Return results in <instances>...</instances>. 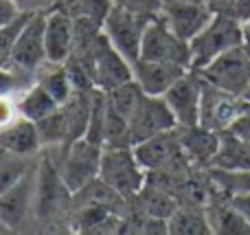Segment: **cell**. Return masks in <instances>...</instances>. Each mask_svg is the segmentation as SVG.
Segmentation results:
<instances>
[{
	"label": "cell",
	"instance_id": "6da1fadb",
	"mask_svg": "<svg viewBox=\"0 0 250 235\" xmlns=\"http://www.w3.org/2000/svg\"><path fill=\"white\" fill-rule=\"evenodd\" d=\"M73 209V192L64 183L51 150L44 148L38 156V180H35L33 220L38 229L53 233L68 231V214Z\"/></svg>",
	"mask_w": 250,
	"mask_h": 235
},
{
	"label": "cell",
	"instance_id": "7a4b0ae2",
	"mask_svg": "<svg viewBox=\"0 0 250 235\" xmlns=\"http://www.w3.org/2000/svg\"><path fill=\"white\" fill-rule=\"evenodd\" d=\"M246 38V29L239 20L229 13H215L207 26L189 42L191 46V68L200 70L213 62L217 55L242 46Z\"/></svg>",
	"mask_w": 250,
	"mask_h": 235
},
{
	"label": "cell",
	"instance_id": "3957f363",
	"mask_svg": "<svg viewBox=\"0 0 250 235\" xmlns=\"http://www.w3.org/2000/svg\"><path fill=\"white\" fill-rule=\"evenodd\" d=\"M97 178L129 200L145 185L147 171L138 163L134 148H104Z\"/></svg>",
	"mask_w": 250,
	"mask_h": 235
},
{
	"label": "cell",
	"instance_id": "277c9868",
	"mask_svg": "<svg viewBox=\"0 0 250 235\" xmlns=\"http://www.w3.org/2000/svg\"><path fill=\"white\" fill-rule=\"evenodd\" d=\"M53 152L60 174L64 178V183L68 185L70 192H79L82 187H86L88 183L99 176V163H101V152L104 148L92 141H88L86 136L77 139L70 148L66 150H55V148H46Z\"/></svg>",
	"mask_w": 250,
	"mask_h": 235
},
{
	"label": "cell",
	"instance_id": "5b68a950",
	"mask_svg": "<svg viewBox=\"0 0 250 235\" xmlns=\"http://www.w3.org/2000/svg\"><path fill=\"white\" fill-rule=\"evenodd\" d=\"M151 18L154 16L132 11V9L121 7V4H112L108 16L104 18L101 29L108 35L110 42L114 44V48L134 64L141 57L143 35H145V29Z\"/></svg>",
	"mask_w": 250,
	"mask_h": 235
},
{
	"label": "cell",
	"instance_id": "8992f818",
	"mask_svg": "<svg viewBox=\"0 0 250 235\" xmlns=\"http://www.w3.org/2000/svg\"><path fill=\"white\" fill-rule=\"evenodd\" d=\"M198 73L204 82L217 86L220 90L244 97V92H246L250 84V55L246 46L242 44V46H235L230 51L217 55L204 68H200Z\"/></svg>",
	"mask_w": 250,
	"mask_h": 235
},
{
	"label": "cell",
	"instance_id": "52a82bcc",
	"mask_svg": "<svg viewBox=\"0 0 250 235\" xmlns=\"http://www.w3.org/2000/svg\"><path fill=\"white\" fill-rule=\"evenodd\" d=\"M141 57L143 60H156V62H171L191 68V46L187 40L178 38L163 18V13L154 16L149 20L143 35L141 44Z\"/></svg>",
	"mask_w": 250,
	"mask_h": 235
},
{
	"label": "cell",
	"instance_id": "ba28073f",
	"mask_svg": "<svg viewBox=\"0 0 250 235\" xmlns=\"http://www.w3.org/2000/svg\"><path fill=\"white\" fill-rule=\"evenodd\" d=\"M35 180H38V163L16 185L0 193V220L11 229V233L26 229L29 220H33Z\"/></svg>",
	"mask_w": 250,
	"mask_h": 235
},
{
	"label": "cell",
	"instance_id": "9c48e42d",
	"mask_svg": "<svg viewBox=\"0 0 250 235\" xmlns=\"http://www.w3.org/2000/svg\"><path fill=\"white\" fill-rule=\"evenodd\" d=\"M90 77H92V84L105 92L134 79L132 62L114 48V44L110 42L104 31H101L99 40H97V44H95V57H92Z\"/></svg>",
	"mask_w": 250,
	"mask_h": 235
},
{
	"label": "cell",
	"instance_id": "30bf717a",
	"mask_svg": "<svg viewBox=\"0 0 250 235\" xmlns=\"http://www.w3.org/2000/svg\"><path fill=\"white\" fill-rule=\"evenodd\" d=\"M244 97L230 95L226 90H220L217 86L202 79V97H200V121L198 126L213 132L230 130L233 121L242 112Z\"/></svg>",
	"mask_w": 250,
	"mask_h": 235
},
{
	"label": "cell",
	"instance_id": "8fae6325",
	"mask_svg": "<svg viewBox=\"0 0 250 235\" xmlns=\"http://www.w3.org/2000/svg\"><path fill=\"white\" fill-rule=\"evenodd\" d=\"M178 123L173 117L171 108L167 106L165 97L156 95H143L141 104L136 106L134 114L129 117V136H132V148L136 143L151 136L160 134V132L173 130Z\"/></svg>",
	"mask_w": 250,
	"mask_h": 235
},
{
	"label": "cell",
	"instance_id": "7c38bea8",
	"mask_svg": "<svg viewBox=\"0 0 250 235\" xmlns=\"http://www.w3.org/2000/svg\"><path fill=\"white\" fill-rule=\"evenodd\" d=\"M44 16L46 11L31 13L22 24L16 42H13L9 62L18 68L26 70L35 77V70L46 62V46H44Z\"/></svg>",
	"mask_w": 250,
	"mask_h": 235
},
{
	"label": "cell",
	"instance_id": "4fadbf2b",
	"mask_svg": "<svg viewBox=\"0 0 250 235\" xmlns=\"http://www.w3.org/2000/svg\"><path fill=\"white\" fill-rule=\"evenodd\" d=\"M163 97L171 108L178 126H198L202 97V77L198 70L189 68Z\"/></svg>",
	"mask_w": 250,
	"mask_h": 235
},
{
	"label": "cell",
	"instance_id": "5bb4252c",
	"mask_svg": "<svg viewBox=\"0 0 250 235\" xmlns=\"http://www.w3.org/2000/svg\"><path fill=\"white\" fill-rule=\"evenodd\" d=\"M75 42V16L64 9H48L44 16V46L48 62H66L73 53Z\"/></svg>",
	"mask_w": 250,
	"mask_h": 235
},
{
	"label": "cell",
	"instance_id": "9a60e30c",
	"mask_svg": "<svg viewBox=\"0 0 250 235\" xmlns=\"http://www.w3.org/2000/svg\"><path fill=\"white\" fill-rule=\"evenodd\" d=\"M163 18L167 20V24L171 26V31L178 35V38L191 40L204 29V26L211 22V18L215 16L211 7H208L204 0H198V2H176V4H165L160 9Z\"/></svg>",
	"mask_w": 250,
	"mask_h": 235
},
{
	"label": "cell",
	"instance_id": "2e32d148",
	"mask_svg": "<svg viewBox=\"0 0 250 235\" xmlns=\"http://www.w3.org/2000/svg\"><path fill=\"white\" fill-rule=\"evenodd\" d=\"M132 68H134V82L141 86V90L145 95H156V97H163L189 70L187 66H180V64L143 60V57H138L134 62Z\"/></svg>",
	"mask_w": 250,
	"mask_h": 235
},
{
	"label": "cell",
	"instance_id": "e0dca14e",
	"mask_svg": "<svg viewBox=\"0 0 250 235\" xmlns=\"http://www.w3.org/2000/svg\"><path fill=\"white\" fill-rule=\"evenodd\" d=\"M176 130L182 152L187 154L191 165L200 167V170H208L217 148H220V132L207 130L202 126H178Z\"/></svg>",
	"mask_w": 250,
	"mask_h": 235
},
{
	"label": "cell",
	"instance_id": "ac0fdd59",
	"mask_svg": "<svg viewBox=\"0 0 250 235\" xmlns=\"http://www.w3.org/2000/svg\"><path fill=\"white\" fill-rule=\"evenodd\" d=\"M178 207H180V202H178V198L171 192L149 183V180H145L141 192L127 200V211H136V214L151 215V218H160V220H169V215Z\"/></svg>",
	"mask_w": 250,
	"mask_h": 235
},
{
	"label": "cell",
	"instance_id": "d6986e66",
	"mask_svg": "<svg viewBox=\"0 0 250 235\" xmlns=\"http://www.w3.org/2000/svg\"><path fill=\"white\" fill-rule=\"evenodd\" d=\"M204 209H207V218L213 233L217 235H248L250 233L248 220L222 193L213 192L211 200H208V205Z\"/></svg>",
	"mask_w": 250,
	"mask_h": 235
},
{
	"label": "cell",
	"instance_id": "ffe728a7",
	"mask_svg": "<svg viewBox=\"0 0 250 235\" xmlns=\"http://www.w3.org/2000/svg\"><path fill=\"white\" fill-rule=\"evenodd\" d=\"M0 148L20 156H38L42 152L38 126L24 117H18L13 123L0 130Z\"/></svg>",
	"mask_w": 250,
	"mask_h": 235
},
{
	"label": "cell",
	"instance_id": "44dd1931",
	"mask_svg": "<svg viewBox=\"0 0 250 235\" xmlns=\"http://www.w3.org/2000/svg\"><path fill=\"white\" fill-rule=\"evenodd\" d=\"M211 167L220 170H248L250 167V141L235 132H220V148L213 156Z\"/></svg>",
	"mask_w": 250,
	"mask_h": 235
},
{
	"label": "cell",
	"instance_id": "7402d4cb",
	"mask_svg": "<svg viewBox=\"0 0 250 235\" xmlns=\"http://www.w3.org/2000/svg\"><path fill=\"white\" fill-rule=\"evenodd\" d=\"M35 84L44 88L57 104H64L73 92V79L66 68V62H44L38 70H35Z\"/></svg>",
	"mask_w": 250,
	"mask_h": 235
},
{
	"label": "cell",
	"instance_id": "603a6c76",
	"mask_svg": "<svg viewBox=\"0 0 250 235\" xmlns=\"http://www.w3.org/2000/svg\"><path fill=\"white\" fill-rule=\"evenodd\" d=\"M167 233L171 235H208L211 224L207 209L195 205H180L167 220Z\"/></svg>",
	"mask_w": 250,
	"mask_h": 235
},
{
	"label": "cell",
	"instance_id": "cb8c5ba5",
	"mask_svg": "<svg viewBox=\"0 0 250 235\" xmlns=\"http://www.w3.org/2000/svg\"><path fill=\"white\" fill-rule=\"evenodd\" d=\"M16 101H18L20 117L29 119V121H40V119L48 117L51 112H55V110L60 108V104L35 82L31 84L26 90H22L20 95L16 97Z\"/></svg>",
	"mask_w": 250,
	"mask_h": 235
},
{
	"label": "cell",
	"instance_id": "d4e9b609",
	"mask_svg": "<svg viewBox=\"0 0 250 235\" xmlns=\"http://www.w3.org/2000/svg\"><path fill=\"white\" fill-rule=\"evenodd\" d=\"M213 187L217 193L230 196H244L250 193V167L248 170H220V167H208L207 170Z\"/></svg>",
	"mask_w": 250,
	"mask_h": 235
},
{
	"label": "cell",
	"instance_id": "484cf974",
	"mask_svg": "<svg viewBox=\"0 0 250 235\" xmlns=\"http://www.w3.org/2000/svg\"><path fill=\"white\" fill-rule=\"evenodd\" d=\"M38 156H20V154L0 148V193L7 192L11 185H16L38 163Z\"/></svg>",
	"mask_w": 250,
	"mask_h": 235
},
{
	"label": "cell",
	"instance_id": "4316f807",
	"mask_svg": "<svg viewBox=\"0 0 250 235\" xmlns=\"http://www.w3.org/2000/svg\"><path fill=\"white\" fill-rule=\"evenodd\" d=\"M35 126H38L42 150L44 148H62V145L66 143V139H68V126H66V117H64L62 106L55 112L48 114V117L35 121Z\"/></svg>",
	"mask_w": 250,
	"mask_h": 235
},
{
	"label": "cell",
	"instance_id": "83f0119b",
	"mask_svg": "<svg viewBox=\"0 0 250 235\" xmlns=\"http://www.w3.org/2000/svg\"><path fill=\"white\" fill-rule=\"evenodd\" d=\"M105 95H108V104L112 106V108L117 110L121 117L127 119V123H129V117L134 114V110H136V106L141 104V99H143V95H145V92H143L141 86H138V84L132 79V82L121 84V86L108 90Z\"/></svg>",
	"mask_w": 250,
	"mask_h": 235
},
{
	"label": "cell",
	"instance_id": "f1b7e54d",
	"mask_svg": "<svg viewBox=\"0 0 250 235\" xmlns=\"http://www.w3.org/2000/svg\"><path fill=\"white\" fill-rule=\"evenodd\" d=\"M104 148H132L127 119L121 117L110 104H108V114H105V126H104Z\"/></svg>",
	"mask_w": 250,
	"mask_h": 235
},
{
	"label": "cell",
	"instance_id": "f546056e",
	"mask_svg": "<svg viewBox=\"0 0 250 235\" xmlns=\"http://www.w3.org/2000/svg\"><path fill=\"white\" fill-rule=\"evenodd\" d=\"M33 82H35L33 75L18 68L11 62L0 64V97H18Z\"/></svg>",
	"mask_w": 250,
	"mask_h": 235
},
{
	"label": "cell",
	"instance_id": "4dcf8cb0",
	"mask_svg": "<svg viewBox=\"0 0 250 235\" xmlns=\"http://www.w3.org/2000/svg\"><path fill=\"white\" fill-rule=\"evenodd\" d=\"M31 13L22 11L20 16L16 18L13 22H9L7 26H2L0 29V64H4V62H9V55H11V48H13V42H16L18 33H20L22 24L26 22V18H29Z\"/></svg>",
	"mask_w": 250,
	"mask_h": 235
},
{
	"label": "cell",
	"instance_id": "1f68e13d",
	"mask_svg": "<svg viewBox=\"0 0 250 235\" xmlns=\"http://www.w3.org/2000/svg\"><path fill=\"white\" fill-rule=\"evenodd\" d=\"M112 2L132 9V11L147 13V16H158L160 9H163V2H160V0H112Z\"/></svg>",
	"mask_w": 250,
	"mask_h": 235
},
{
	"label": "cell",
	"instance_id": "d6a6232c",
	"mask_svg": "<svg viewBox=\"0 0 250 235\" xmlns=\"http://www.w3.org/2000/svg\"><path fill=\"white\" fill-rule=\"evenodd\" d=\"M18 117H20V110H18L16 97H0V130L13 123Z\"/></svg>",
	"mask_w": 250,
	"mask_h": 235
},
{
	"label": "cell",
	"instance_id": "836d02e7",
	"mask_svg": "<svg viewBox=\"0 0 250 235\" xmlns=\"http://www.w3.org/2000/svg\"><path fill=\"white\" fill-rule=\"evenodd\" d=\"M230 132H235V134H239V136H244V139L250 141V101L244 99L242 112H239L237 119L233 121V126H230Z\"/></svg>",
	"mask_w": 250,
	"mask_h": 235
},
{
	"label": "cell",
	"instance_id": "e575fe53",
	"mask_svg": "<svg viewBox=\"0 0 250 235\" xmlns=\"http://www.w3.org/2000/svg\"><path fill=\"white\" fill-rule=\"evenodd\" d=\"M11 2H16L18 9L26 13H38V11L53 9V0H11Z\"/></svg>",
	"mask_w": 250,
	"mask_h": 235
},
{
	"label": "cell",
	"instance_id": "d590c367",
	"mask_svg": "<svg viewBox=\"0 0 250 235\" xmlns=\"http://www.w3.org/2000/svg\"><path fill=\"white\" fill-rule=\"evenodd\" d=\"M20 9H18L16 2H11V0H0V29L2 26H7L9 22H13L18 16H20Z\"/></svg>",
	"mask_w": 250,
	"mask_h": 235
},
{
	"label": "cell",
	"instance_id": "8d00e7d4",
	"mask_svg": "<svg viewBox=\"0 0 250 235\" xmlns=\"http://www.w3.org/2000/svg\"><path fill=\"white\" fill-rule=\"evenodd\" d=\"M229 16H233L235 20H239L242 24H246L250 20V0H235L233 7L229 9Z\"/></svg>",
	"mask_w": 250,
	"mask_h": 235
},
{
	"label": "cell",
	"instance_id": "74e56055",
	"mask_svg": "<svg viewBox=\"0 0 250 235\" xmlns=\"http://www.w3.org/2000/svg\"><path fill=\"white\" fill-rule=\"evenodd\" d=\"M53 7L64 9L70 16H79L83 13V0H53Z\"/></svg>",
	"mask_w": 250,
	"mask_h": 235
},
{
	"label": "cell",
	"instance_id": "f35d334b",
	"mask_svg": "<svg viewBox=\"0 0 250 235\" xmlns=\"http://www.w3.org/2000/svg\"><path fill=\"white\" fill-rule=\"evenodd\" d=\"M229 200H230V205H233L235 209H237L239 214L248 220V224H250V193H244V196H230Z\"/></svg>",
	"mask_w": 250,
	"mask_h": 235
},
{
	"label": "cell",
	"instance_id": "ab89813d",
	"mask_svg": "<svg viewBox=\"0 0 250 235\" xmlns=\"http://www.w3.org/2000/svg\"><path fill=\"white\" fill-rule=\"evenodd\" d=\"M204 2H207L215 13H229V9L233 7L235 0H204Z\"/></svg>",
	"mask_w": 250,
	"mask_h": 235
},
{
	"label": "cell",
	"instance_id": "60d3db41",
	"mask_svg": "<svg viewBox=\"0 0 250 235\" xmlns=\"http://www.w3.org/2000/svg\"><path fill=\"white\" fill-rule=\"evenodd\" d=\"M163 2V7L165 4H176V2H198V0H160Z\"/></svg>",
	"mask_w": 250,
	"mask_h": 235
},
{
	"label": "cell",
	"instance_id": "b9f144b4",
	"mask_svg": "<svg viewBox=\"0 0 250 235\" xmlns=\"http://www.w3.org/2000/svg\"><path fill=\"white\" fill-rule=\"evenodd\" d=\"M244 46H246V51L250 55V33H248V31H246V38H244Z\"/></svg>",
	"mask_w": 250,
	"mask_h": 235
},
{
	"label": "cell",
	"instance_id": "7bdbcfd3",
	"mask_svg": "<svg viewBox=\"0 0 250 235\" xmlns=\"http://www.w3.org/2000/svg\"><path fill=\"white\" fill-rule=\"evenodd\" d=\"M244 99L250 101V84H248V88H246V92H244Z\"/></svg>",
	"mask_w": 250,
	"mask_h": 235
},
{
	"label": "cell",
	"instance_id": "ee69618b",
	"mask_svg": "<svg viewBox=\"0 0 250 235\" xmlns=\"http://www.w3.org/2000/svg\"><path fill=\"white\" fill-rule=\"evenodd\" d=\"M244 29H246V31H248V33H250V20L246 22V24H244Z\"/></svg>",
	"mask_w": 250,
	"mask_h": 235
}]
</instances>
